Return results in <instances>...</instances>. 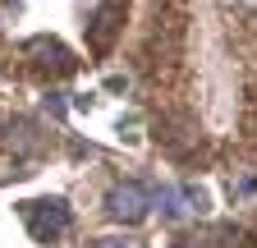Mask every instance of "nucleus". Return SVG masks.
<instances>
[{
    "instance_id": "nucleus-1",
    "label": "nucleus",
    "mask_w": 257,
    "mask_h": 248,
    "mask_svg": "<svg viewBox=\"0 0 257 248\" xmlns=\"http://www.w3.org/2000/svg\"><path fill=\"white\" fill-rule=\"evenodd\" d=\"M147 207H152V198L138 189V184H115V189L106 193V211L115 216V221H128V225H134V221H143V216H147Z\"/></svg>"
},
{
    "instance_id": "nucleus-2",
    "label": "nucleus",
    "mask_w": 257,
    "mask_h": 248,
    "mask_svg": "<svg viewBox=\"0 0 257 248\" xmlns=\"http://www.w3.org/2000/svg\"><path fill=\"white\" fill-rule=\"evenodd\" d=\"M28 225H32V234H37L42 243L60 239L64 230H69V207H64V202H37L28 211Z\"/></svg>"
},
{
    "instance_id": "nucleus-3",
    "label": "nucleus",
    "mask_w": 257,
    "mask_h": 248,
    "mask_svg": "<svg viewBox=\"0 0 257 248\" xmlns=\"http://www.w3.org/2000/svg\"><path fill=\"white\" fill-rule=\"evenodd\" d=\"M115 33H119V0H106L101 14H96V28H92V51H96V55L110 51Z\"/></svg>"
},
{
    "instance_id": "nucleus-4",
    "label": "nucleus",
    "mask_w": 257,
    "mask_h": 248,
    "mask_svg": "<svg viewBox=\"0 0 257 248\" xmlns=\"http://www.w3.org/2000/svg\"><path fill=\"white\" fill-rule=\"evenodd\" d=\"M92 248H138V243L134 239H96Z\"/></svg>"
}]
</instances>
